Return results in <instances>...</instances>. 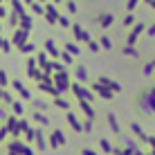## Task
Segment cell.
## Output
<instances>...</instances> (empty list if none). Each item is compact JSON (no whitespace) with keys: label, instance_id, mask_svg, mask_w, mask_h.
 I'll use <instances>...</instances> for the list:
<instances>
[{"label":"cell","instance_id":"obj_12","mask_svg":"<svg viewBox=\"0 0 155 155\" xmlns=\"http://www.w3.org/2000/svg\"><path fill=\"white\" fill-rule=\"evenodd\" d=\"M148 5H151V7H153V9H155V0H151V2H148Z\"/></svg>","mask_w":155,"mask_h":155},{"label":"cell","instance_id":"obj_8","mask_svg":"<svg viewBox=\"0 0 155 155\" xmlns=\"http://www.w3.org/2000/svg\"><path fill=\"white\" fill-rule=\"evenodd\" d=\"M153 70H155V58H153V61H148L146 65H144V72H146V74H151Z\"/></svg>","mask_w":155,"mask_h":155},{"label":"cell","instance_id":"obj_9","mask_svg":"<svg viewBox=\"0 0 155 155\" xmlns=\"http://www.w3.org/2000/svg\"><path fill=\"white\" fill-rule=\"evenodd\" d=\"M68 9H70V12H77V5H74L72 0H68Z\"/></svg>","mask_w":155,"mask_h":155},{"label":"cell","instance_id":"obj_1","mask_svg":"<svg viewBox=\"0 0 155 155\" xmlns=\"http://www.w3.org/2000/svg\"><path fill=\"white\" fill-rule=\"evenodd\" d=\"M146 20H142V23H135L130 29H128V36H126V45L128 47H135V43L140 41V36L144 34V29H146Z\"/></svg>","mask_w":155,"mask_h":155},{"label":"cell","instance_id":"obj_6","mask_svg":"<svg viewBox=\"0 0 155 155\" xmlns=\"http://www.w3.org/2000/svg\"><path fill=\"white\" fill-rule=\"evenodd\" d=\"M144 34H146V36H151V38L155 36V20H153V23H148V25H146V29H144Z\"/></svg>","mask_w":155,"mask_h":155},{"label":"cell","instance_id":"obj_7","mask_svg":"<svg viewBox=\"0 0 155 155\" xmlns=\"http://www.w3.org/2000/svg\"><path fill=\"white\" fill-rule=\"evenodd\" d=\"M99 41H101V45H104V47H106V50H110V47H113V41H110V38H108V36H101V38H99Z\"/></svg>","mask_w":155,"mask_h":155},{"label":"cell","instance_id":"obj_11","mask_svg":"<svg viewBox=\"0 0 155 155\" xmlns=\"http://www.w3.org/2000/svg\"><path fill=\"white\" fill-rule=\"evenodd\" d=\"M58 23H61L63 27H68V25H70V23H68V18H63V16H61V18H58Z\"/></svg>","mask_w":155,"mask_h":155},{"label":"cell","instance_id":"obj_3","mask_svg":"<svg viewBox=\"0 0 155 155\" xmlns=\"http://www.w3.org/2000/svg\"><path fill=\"white\" fill-rule=\"evenodd\" d=\"M140 2H142V0H126V12L133 14V12L137 9V5H140Z\"/></svg>","mask_w":155,"mask_h":155},{"label":"cell","instance_id":"obj_5","mask_svg":"<svg viewBox=\"0 0 155 155\" xmlns=\"http://www.w3.org/2000/svg\"><path fill=\"white\" fill-rule=\"evenodd\" d=\"M133 25H135V14H126V16H124V27L130 29Z\"/></svg>","mask_w":155,"mask_h":155},{"label":"cell","instance_id":"obj_10","mask_svg":"<svg viewBox=\"0 0 155 155\" xmlns=\"http://www.w3.org/2000/svg\"><path fill=\"white\" fill-rule=\"evenodd\" d=\"M90 50H92V52H99V45H97V43H92V41H90Z\"/></svg>","mask_w":155,"mask_h":155},{"label":"cell","instance_id":"obj_2","mask_svg":"<svg viewBox=\"0 0 155 155\" xmlns=\"http://www.w3.org/2000/svg\"><path fill=\"white\" fill-rule=\"evenodd\" d=\"M97 23H99L104 29H108L110 25L115 23V16H113V14H99V16H97Z\"/></svg>","mask_w":155,"mask_h":155},{"label":"cell","instance_id":"obj_4","mask_svg":"<svg viewBox=\"0 0 155 155\" xmlns=\"http://www.w3.org/2000/svg\"><path fill=\"white\" fill-rule=\"evenodd\" d=\"M121 52H124L126 56H135V58H140V52H137L135 47H128V45H126V47H121Z\"/></svg>","mask_w":155,"mask_h":155},{"label":"cell","instance_id":"obj_13","mask_svg":"<svg viewBox=\"0 0 155 155\" xmlns=\"http://www.w3.org/2000/svg\"><path fill=\"white\" fill-rule=\"evenodd\" d=\"M144 2H146V5H148V2H151V0H144Z\"/></svg>","mask_w":155,"mask_h":155}]
</instances>
